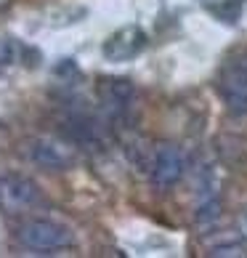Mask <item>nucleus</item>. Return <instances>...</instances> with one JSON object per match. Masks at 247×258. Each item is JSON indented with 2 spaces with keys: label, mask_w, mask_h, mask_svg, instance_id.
<instances>
[{
  "label": "nucleus",
  "mask_w": 247,
  "mask_h": 258,
  "mask_svg": "<svg viewBox=\"0 0 247 258\" xmlns=\"http://www.w3.org/2000/svg\"><path fill=\"white\" fill-rule=\"evenodd\" d=\"M16 240L24 247H30V250L51 253V250L72 247L74 237L69 232V226H64L59 221H51V218H27L16 229Z\"/></svg>",
  "instance_id": "1"
},
{
  "label": "nucleus",
  "mask_w": 247,
  "mask_h": 258,
  "mask_svg": "<svg viewBox=\"0 0 247 258\" xmlns=\"http://www.w3.org/2000/svg\"><path fill=\"white\" fill-rule=\"evenodd\" d=\"M43 205V192L30 176L3 173L0 176V210L6 216H27Z\"/></svg>",
  "instance_id": "2"
},
{
  "label": "nucleus",
  "mask_w": 247,
  "mask_h": 258,
  "mask_svg": "<svg viewBox=\"0 0 247 258\" xmlns=\"http://www.w3.org/2000/svg\"><path fill=\"white\" fill-rule=\"evenodd\" d=\"M186 173V155L178 144H165L154 147L151 152V162H149V176H151V184L157 189H173L178 181L184 178Z\"/></svg>",
  "instance_id": "3"
},
{
  "label": "nucleus",
  "mask_w": 247,
  "mask_h": 258,
  "mask_svg": "<svg viewBox=\"0 0 247 258\" xmlns=\"http://www.w3.org/2000/svg\"><path fill=\"white\" fill-rule=\"evenodd\" d=\"M99 101L109 122L125 120L133 101H136V85L128 78H101L99 80Z\"/></svg>",
  "instance_id": "4"
},
{
  "label": "nucleus",
  "mask_w": 247,
  "mask_h": 258,
  "mask_svg": "<svg viewBox=\"0 0 247 258\" xmlns=\"http://www.w3.org/2000/svg\"><path fill=\"white\" fill-rule=\"evenodd\" d=\"M146 32L136 24H128V27H120L115 30L101 45V53L107 61H115V64H122V61H130L146 48Z\"/></svg>",
  "instance_id": "5"
},
{
  "label": "nucleus",
  "mask_w": 247,
  "mask_h": 258,
  "mask_svg": "<svg viewBox=\"0 0 247 258\" xmlns=\"http://www.w3.org/2000/svg\"><path fill=\"white\" fill-rule=\"evenodd\" d=\"M30 160L43 170H66L77 162V147L56 139H35L30 144Z\"/></svg>",
  "instance_id": "6"
},
{
  "label": "nucleus",
  "mask_w": 247,
  "mask_h": 258,
  "mask_svg": "<svg viewBox=\"0 0 247 258\" xmlns=\"http://www.w3.org/2000/svg\"><path fill=\"white\" fill-rule=\"evenodd\" d=\"M24 53L27 48L22 43H16L14 37H0V67H11L24 61Z\"/></svg>",
  "instance_id": "7"
},
{
  "label": "nucleus",
  "mask_w": 247,
  "mask_h": 258,
  "mask_svg": "<svg viewBox=\"0 0 247 258\" xmlns=\"http://www.w3.org/2000/svg\"><path fill=\"white\" fill-rule=\"evenodd\" d=\"M210 255H215V258H226V255H247L244 253V247L242 245H215L213 250H210Z\"/></svg>",
  "instance_id": "8"
},
{
  "label": "nucleus",
  "mask_w": 247,
  "mask_h": 258,
  "mask_svg": "<svg viewBox=\"0 0 247 258\" xmlns=\"http://www.w3.org/2000/svg\"><path fill=\"white\" fill-rule=\"evenodd\" d=\"M236 232H239L242 240H247V208L242 210V216L236 218Z\"/></svg>",
  "instance_id": "9"
},
{
  "label": "nucleus",
  "mask_w": 247,
  "mask_h": 258,
  "mask_svg": "<svg viewBox=\"0 0 247 258\" xmlns=\"http://www.w3.org/2000/svg\"><path fill=\"white\" fill-rule=\"evenodd\" d=\"M234 64L239 67V70H242L244 75H247V53H244V56H239V59H234Z\"/></svg>",
  "instance_id": "10"
}]
</instances>
